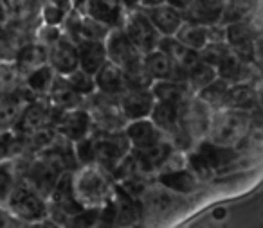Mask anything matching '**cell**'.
<instances>
[{
    "label": "cell",
    "instance_id": "cell-1",
    "mask_svg": "<svg viewBox=\"0 0 263 228\" xmlns=\"http://www.w3.org/2000/svg\"><path fill=\"white\" fill-rule=\"evenodd\" d=\"M70 185L81 209L101 210L116 191L110 173L98 163L80 165V169H74L70 173Z\"/></svg>",
    "mask_w": 263,
    "mask_h": 228
},
{
    "label": "cell",
    "instance_id": "cell-2",
    "mask_svg": "<svg viewBox=\"0 0 263 228\" xmlns=\"http://www.w3.org/2000/svg\"><path fill=\"white\" fill-rule=\"evenodd\" d=\"M249 130H251L249 112L222 106V108L213 110L208 133H205V140L216 146L234 148L249 133Z\"/></svg>",
    "mask_w": 263,
    "mask_h": 228
},
{
    "label": "cell",
    "instance_id": "cell-3",
    "mask_svg": "<svg viewBox=\"0 0 263 228\" xmlns=\"http://www.w3.org/2000/svg\"><path fill=\"white\" fill-rule=\"evenodd\" d=\"M2 205H6L8 212L15 219L26 223H40L49 217L47 198L22 180H16L15 187Z\"/></svg>",
    "mask_w": 263,
    "mask_h": 228
},
{
    "label": "cell",
    "instance_id": "cell-4",
    "mask_svg": "<svg viewBox=\"0 0 263 228\" xmlns=\"http://www.w3.org/2000/svg\"><path fill=\"white\" fill-rule=\"evenodd\" d=\"M94 142V163L108 171L110 174L132 151L123 130L121 131H92Z\"/></svg>",
    "mask_w": 263,
    "mask_h": 228
},
{
    "label": "cell",
    "instance_id": "cell-5",
    "mask_svg": "<svg viewBox=\"0 0 263 228\" xmlns=\"http://www.w3.org/2000/svg\"><path fill=\"white\" fill-rule=\"evenodd\" d=\"M121 29L124 31L128 40L136 45V49L143 56L159 49L162 36L154 27V24L150 22V18L146 16L143 8L128 9L126 16H124L123 24H121Z\"/></svg>",
    "mask_w": 263,
    "mask_h": 228
},
{
    "label": "cell",
    "instance_id": "cell-6",
    "mask_svg": "<svg viewBox=\"0 0 263 228\" xmlns=\"http://www.w3.org/2000/svg\"><path fill=\"white\" fill-rule=\"evenodd\" d=\"M213 108H209L204 101L197 95H190L182 105H179V119H180V130L186 133L193 144L204 140L208 133L209 119H211Z\"/></svg>",
    "mask_w": 263,
    "mask_h": 228
},
{
    "label": "cell",
    "instance_id": "cell-7",
    "mask_svg": "<svg viewBox=\"0 0 263 228\" xmlns=\"http://www.w3.org/2000/svg\"><path fill=\"white\" fill-rule=\"evenodd\" d=\"M51 126L60 137L69 142H76L92 133V120L88 110L70 108V110H56L52 112Z\"/></svg>",
    "mask_w": 263,
    "mask_h": 228
},
{
    "label": "cell",
    "instance_id": "cell-8",
    "mask_svg": "<svg viewBox=\"0 0 263 228\" xmlns=\"http://www.w3.org/2000/svg\"><path fill=\"white\" fill-rule=\"evenodd\" d=\"M103 44H105L106 59L116 63L119 69H123V72L130 69V67L137 65L143 59V54L137 51L136 45L128 40V36L121 27L108 29Z\"/></svg>",
    "mask_w": 263,
    "mask_h": 228
},
{
    "label": "cell",
    "instance_id": "cell-9",
    "mask_svg": "<svg viewBox=\"0 0 263 228\" xmlns=\"http://www.w3.org/2000/svg\"><path fill=\"white\" fill-rule=\"evenodd\" d=\"M173 144L170 140H161L157 144L150 146L144 149H132L130 151V162L134 174H141V176H152L161 171L164 162L168 160L170 153L173 151Z\"/></svg>",
    "mask_w": 263,
    "mask_h": 228
},
{
    "label": "cell",
    "instance_id": "cell-10",
    "mask_svg": "<svg viewBox=\"0 0 263 228\" xmlns=\"http://www.w3.org/2000/svg\"><path fill=\"white\" fill-rule=\"evenodd\" d=\"M52 105L49 102L47 97H33L24 108L22 115H20L18 122L15 124L13 131L18 137H26V135L34 133L40 128H45L51 124L52 119Z\"/></svg>",
    "mask_w": 263,
    "mask_h": 228
},
{
    "label": "cell",
    "instance_id": "cell-11",
    "mask_svg": "<svg viewBox=\"0 0 263 228\" xmlns=\"http://www.w3.org/2000/svg\"><path fill=\"white\" fill-rule=\"evenodd\" d=\"M47 63L58 76H67L76 70L80 67L76 42L69 34L62 33L47 47Z\"/></svg>",
    "mask_w": 263,
    "mask_h": 228
},
{
    "label": "cell",
    "instance_id": "cell-12",
    "mask_svg": "<svg viewBox=\"0 0 263 228\" xmlns=\"http://www.w3.org/2000/svg\"><path fill=\"white\" fill-rule=\"evenodd\" d=\"M123 133L126 137L132 149H144L157 142L164 140V135L161 133L157 126L152 122L150 117H141V119L126 120L123 128Z\"/></svg>",
    "mask_w": 263,
    "mask_h": 228
},
{
    "label": "cell",
    "instance_id": "cell-13",
    "mask_svg": "<svg viewBox=\"0 0 263 228\" xmlns=\"http://www.w3.org/2000/svg\"><path fill=\"white\" fill-rule=\"evenodd\" d=\"M117 105L126 120L141 119L150 115L155 97L152 94V88H126L117 99Z\"/></svg>",
    "mask_w": 263,
    "mask_h": 228
},
{
    "label": "cell",
    "instance_id": "cell-14",
    "mask_svg": "<svg viewBox=\"0 0 263 228\" xmlns=\"http://www.w3.org/2000/svg\"><path fill=\"white\" fill-rule=\"evenodd\" d=\"M128 9L121 0H85L83 13L108 29L121 27Z\"/></svg>",
    "mask_w": 263,
    "mask_h": 228
},
{
    "label": "cell",
    "instance_id": "cell-15",
    "mask_svg": "<svg viewBox=\"0 0 263 228\" xmlns=\"http://www.w3.org/2000/svg\"><path fill=\"white\" fill-rule=\"evenodd\" d=\"M94 81L96 94L110 99H119L121 94L128 88L123 69H119L116 63L108 61V59L94 72Z\"/></svg>",
    "mask_w": 263,
    "mask_h": 228
},
{
    "label": "cell",
    "instance_id": "cell-16",
    "mask_svg": "<svg viewBox=\"0 0 263 228\" xmlns=\"http://www.w3.org/2000/svg\"><path fill=\"white\" fill-rule=\"evenodd\" d=\"M143 9L161 36H173L177 33V29L180 27V24L184 22L182 11L173 8L168 2H162V4L152 6V8H143Z\"/></svg>",
    "mask_w": 263,
    "mask_h": 228
},
{
    "label": "cell",
    "instance_id": "cell-17",
    "mask_svg": "<svg viewBox=\"0 0 263 228\" xmlns=\"http://www.w3.org/2000/svg\"><path fill=\"white\" fill-rule=\"evenodd\" d=\"M31 99L33 97H29V94L22 87L0 97V131H8L15 128L24 108Z\"/></svg>",
    "mask_w": 263,
    "mask_h": 228
},
{
    "label": "cell",
    "instance_id": "cell-18",
    "mask_svg": "<svg viewBox=\"0 0 263 228\" xmlns=\"http://www.w3.org/2000/svg\"><path fill=\"white\" fill-rule=\"evenodd\" d=\"M223 4L226 0H191V4L182 11L184 20L200 24V26H211L222 20Z\"/></svg>",
    "mask_w": 263,
    "mask_h": 228
},
{
    "label": "cell",
    "instance_id": "cell-19",
    "mask_svg": "<svg viewBox=\"0 0 263 228\" xmlns=\"http://www.w3.org/2000/svg\"><path fill=\"white\" fill-rule=\"evenodd\" d=\"M159 49L172 59V63L175 65L177 72H179V77L184 81V72L193 65L198 59V54L195 51H190L187 47H184L175 36H162L161 44H159Z\"/></svg>",
    "mask_w": 263,
    "mask_h": 228
},
{
    "label": "cell",
    "instance_id": "cell-20",
    "mask_svg": "<svg viewBox=\"0 0 263 228\" xmlns=\"http://www.w3.org/2000/svg\"><path fill=\"white\" fill-rule=\"evenodd\" d=\"M56 76L58 74L51 69V65L45 63L22 77V88L29 94V97H47Z\"/></svg>",
    "mask_w": 263,
    "mask_h": 228
},
{
    "label": "cell",
    "instance_id": "cell-21",
    "mask_svg": "<svg viewBox=\"0 0 263 228\" xmlns=\"http://www.w3.org/2000/svg\"><path fill=\"white\" fill-rule=\"evenodd\" d=\"M13 63H15V67L24 77L27 72L47 63V45L40 44L38 40L26 45H20L15 58H13Z\"/></svg>",
    "mask_w": 263,
    "mask_h": 228
},
{
    "label": "cell",
    "instance_id": "cell-22",
    "mask_svg": "<svg viewBox=\"0 0 263 228\" xmlns=\"http://www.w3.org/2000/svg\"><path fill=\"white\" fill-rule=\"evenodd\" d=\"M157 181L162 185L164 189L173 192H179V194H186L191 192L198 187L200 180L195 176V173L190 167H180V169H173V171H164V173H157Z\"/></svg>",
    "mask_w": 263,
    "mask_h": 228
},
{
    "label": "cell",
    "instance_id": "cell-23",
    "mask_svg": "<svg viewBox=\"0 0 263 228\" xmlns=\"http://www.w3.org/2000/svg\"><path fill=\"white\" fill-rule=\"evenodd\" d=\"M80 69L94 74L106 61V51L103 40H76Z\"/></svg>",
    "mask_w": 263,
    "mask_h": 228
},
{
    "label": "cell",
    "instance_id": "cell-24",
    "mask_svg": "<svg viewBox=\"0 0 263 228\" xmlns=\"http://www.w3.org/2000/svg\"><path fill=\"white\" fill-rule=\"evenodd\" d=\"M152 94L155 101L168 102V105H182L190 95H193L187 85L180 79H157L152 83Z\"/></svg>",
    "mask_w": 263,
    "mask_h": 228
},
{
    "label": "cell",
    "instance_id": "cell-25",
    "mask_svg": "<svg viewBox=\"0 0 263 228\" xmlns=\"http://www.w3.org/2000/svg\"><path fill=\"white\" fill-rule=\"evenodd\" d=\"M143 61H144V67H146V70L150 72V76L154 81H157V79H180L175 65H173L172 59H170L168 56L161 51V49H155V51L144 54Z\"/></svg>",
    "mask_w": 263,
    "mask_h": 228
},
{
    "label": "cell",
    "instance_id": "cell-26",
    "mask_svg": "<svg viewBox=\"0 0 263 228\" xmlns=\"http://www.w3.org/2000/svg\"><path fill=\"white\" fill-rule=\"evenodd\" d=\"M251 69V63L243 61L240 56H236L229 49L226 56L218 61V65L215 67L216 76L222 77V79L229 81V83H240V81H249L251 77L245 76V72H249Z\"/></svg>",
    "mask_w": 263,
    "mask_h": 228
},
{
    "label": "cell",
    "instance_id": "cell-27",
    "mask_svg": "<svg viewBox=\"0 0 263 228\" xmlns=\"http://www.w3.org/2000/svg\"><path fill=\"white\" fill-rule=\"evenodd\" d=\"M47 99L52 105V108H56V110L78 108L80 102L83 101V97H80V95L67 85V81L63 76H56L51 92L47 94Z\"/></svg>",
    "mask_w": 263,
    "mask_h": 228
},
{
    "label": "cell",
    "instance_id": "cell-28",
    "mask_svg": "<svg viewBox=\"0 0 263 228\" xmlns=\"http://www.w3.org/2000/svg\"><path fill=\"white\" fill-rule=\"evenodd\" d=\"M259 0H226L222 13V24L231 22H243L252 20L258 13Z\"/></svg>",
    "mask_w": 263,
    "mask_h": 228
},
{
    "label": "cell",
    "instance_id": "cell-29",
    "mask_svg": "<svg viewBox=\"0 0 263 228\" xmlns=\"http://www.w3.org/2000/svg\"><path fill=\"white\" fill-rule=\"evenodd\" d=\"M254 102H256L254 88L251 87L249 81H240V83H231L229 85L227 94H226V101H223V106L249 112V108H251Z\"/></svg>",
    "mask_w": 263,
    "mask_h": 228
},
{
    "label": "cell",
    "instance_id": "cell-30",
    "mask_svg": "<svg viewBox=\"0 0 263 228\" xmlns=\"http://www.w3.org/2000/svg\"><path fill=\"white\" fill-rule=\"evenodd\" d=\"M216 77V70L215 67H211L209 63L202 61L200 58L190 67V69L184 72V83L187 85L191 94H197L200 92L202 88L205 87L208 83H211L213 79Z\"/></svg>",
    "mask_w": 263,
    "mask_h": 228
},
{
    "label": "cell",
    "instance_id": "cell-31",
    "mask_svg": "<svg viewBox=\"0 0 263 228\" xmlns=\"http://www.w3.org/2000/svg\"><path fill=\"white\" fill-rule=\"evenodd\" d=\"M173 36H175L177 40L184 45V47H187L190 51H195V52H198L205 44H208L205 26L190 22V20H184Z\"/></svg>",
    "mask_w": 263,
    "mask_h": 228
},
{
    "label": "cell",
    "instance_id": "cell-32",
    "mask_svg": "<svg viewBox=\"0 0 263 228\" xmlns=\"http://www.w3.org/2000/svg\"><path fill=\"white\" fill-rule=\"evenodd\" d=\"M229 81L222 79V77L216 76L211 83H208L200 92H197V97L200 101H204L209 108L216 110V108H222L223 101H226V94H227V88H229Z\"/></svg>",
    "mask_w": 263,
    "mask_h": 228
},
{
    "label": "cell",
    "instance_id": "cell-33",
    "mask_svg": "<svg viewBox=\"0 0 263 228\" xmlns=\"http://www.w3.org/2000/svg\"><path fill=\"white\" fill-rule=\"evenodd\" d=\"M70 88L76 92L80 97L87 99V97H92L96 94V81H94V74L90 72H85L83 69L78 67L76 70H72L70 74L63 76Z\"/></svg>",
    "mask_w": 263,
    "mask_h": 228
},
{
    "label": "cell",
    "instance_id": "cell-34",
    "mask_svg": "<svg viewBox=\"0 0 263 228\" xmlns=\"http://www.w3.org/2000/svg\"><path fill=\"white\" fill-rule=\"evenodd\" d=\"M22 87V74L13 61H0V97Z\"/></svg>",
    "mask_w": 263,
    "mask_h": 228
},
{
    "label": "cell",
    "instance_id": "cell-35",
    "mask_svg": "<svg viewBox=\"0 0 263 228\" xmlns=\"http://www.w3.org/2000/svg\"><path fill=\"white\" fill-rule=\"evenodd\" d=\"M22 151V140L13 130L0 131V162H9Z\"/></svg>",
    "mask_w": 263,
    "mask_h": 228
},
{
    "label": "cell",
    "instance_id": "cell-36",
    "mask_svg": "<svg viewBox=\"0 0 263 228\" xmlns=\"http://www.w3.org/2000/svg\"><path fill=\"white\" fill-rule=\"evenodd\" d=\"M72 153H74V158H76L78 165L94 163V142H92L90 135L72 142Z\"/></svg>",
    "mask_w": 263,
    "mask_h": 228
},
{
    "label": "cell",
    "instance_id": "cell-37",
    "mask_svg": "<svg viewBox=\"0 0 263 228\" xmlns=\"http://www.w3.org/2000/svg\"><path fill=\"white\" fill-rule=\"evenodd\" d=\"M16 180L18 178L15 176V171L11 167V160L9 162H0V205L6 201L11 189L15 187Z\"/></svg>",
    "mask_w": 263,
    "mask_h": 228
},
{
    "label": "cell",
    "instance_id": "cell-38",
    "mask_svg": "<svg viewBox=\"0 0 263 228\" xmlns=\"http://www.w3.org/2000/svg\"><path fill=\"white\" fill-rule=\"evenodd\" d=\"M69 15V11H65L63 8H60L58 4H54L52 0H47L44 4V20L49 26H60L63 24L65 16Z\"/></svg>",
    "mask_w": 263,
    "mask_h": 228
},
{
    "label": "cell",
    "instance_id": "cell-39",
    "mask_svg": "<svg viewBox=\"0 0 263 228\" xmlns=\"http://www.w3.org/2000/svg\"><path fill=\"white\" fill-rule=\"evenodd\" d=\"M60 34H62V31H60L58 26H49V24H45V26L38 31L36 40L40 42V44H44V45H47V47H49V45H51L52 42L60 36Z\"/></svg>",
    "mask_w": 263,
    "mask_h": 228
},
{
    "label": "cell",
    "instance_id": "cell-40",
    "mask_svg": "<svg viewBox=\"0 0 263 228\" xmlns=\"http://www.w3.org/2000/svg\"><path fill=\"white\" fill-rule=\"evenodd\" d=\"M31 0H0V6L6 11V15H16L20 13Z\"/></svg>",
    "mask_w": 263,
    "mask_h": 228
},
{
    "label": "cell",
    "instance_id": "cell-41",
    "mask_svg": "<svg viewBox=\"0 0 263 228\" xmlns=\"http://www.w3.org/2000/svg\"><path fill=\"white\" fill-rule=\"evenodd\" d=\"M166 2H168V4H172L173 8L180 9V11H184V9L191 4V0H166Z\"/></svg>",
    "mask_w": 263,
    "mask_h": 228
},
{
    "label": "cell",
    "instance_id": "cell-42",
    "mask_svg": "<svg viewBox=\"0 0 263 228\" xmlns=\"http://www.w3.org/2000/svg\"><path fill=\"white\" fill-rule=\"evenodd\" d=\"M162 2H166V0H141L139 8H152V6L162 4Z\"/></svg>",
    "mask_w": 263,
    "mask_h": 228
},
{
    "label": "cell",
    "instance_id": "cell-43",
    "mask_svg": "<svg viewBox=\"0 0 263 228\" xmlns=\"http://www.w3.org/2000/svg\"><path fill=\"white\" fill-rule=\"evenodd\" d=\"M121 2H123L126 9H136V8H139L141 0H121Z\"/></svg>",
    "mask_w": 263,
    "mask_h": 228
}]
</instances>
